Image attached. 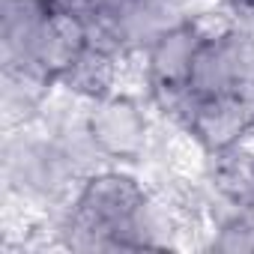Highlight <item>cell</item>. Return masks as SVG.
<instances>
[{
    "label": "cell",
    "instance_id": "6da1fadb",
    "mask_svg": "<svg viewBox=\"0 0 254 254\" xmlns=\"http://www.w3.org/2000/svg\"><path fill=\"white\" fill-rule=\"evenodd\" d=\"M0 165H3V191L15 194L39 212L66 209L84 180L57 138L48 135L39 123L6 129Z\"/></svg>",
    "mask_w": 254,
    "mask_h": 254
},
{
    "label": "cell",
    "instance_id": "7a4b0ae2",
    "mask_svg": "<svg viewBox=\"0 0 254 254\" xmlns=\"http://www.w3.org/2000/svg\"><path fill=\"white\" fill-rule=\"evenodd\" d=\"M87 132L108 165H138L153 150V108L144 96L114 90L87 105Z\"/></svg>",
    "mask_w": 254,
    "mask_h": 254
},
{
    "label": "cell",
    "instance_id": "3957f363",
    "mask_svg": "<svg viewBox=\"0 0 254 254\" xmlns=\"http://www.w3.org/2000/svg\"><path fill=\"white\" fill-rule=\"evenodd\" d=\"M183 129L203 147L206 156L239 147L254 132V105L245 93H221L197 99Z\"/></svg>",
    "mask_w": 254,
    "mask_h": 254
},
{
    "label": "cell",
    "instance_id": "277c9868",
    "mask_svg": "<svg viewBox=\"0 0 254 254\" xmlns=\"http://www.w3.org/2000/svg\"><path fill=\"white\" fill-rule=\"evenodd\" d=\"M203 45V36L197 27L183 18L171 24L147 51H144V69H147V96L153 90H180L189 87V75L194 66V57Z\"/></svg>",
    "mask_w": 254,
    "mask_h": 254
},
{
    "label": "cell",
    "instance_id": "5b68a950",
    "mask_svg": "<svg viewBox=\"0 0 254 254\" xmlns=\"http://www.w3.org/2000/svg\"><path fill=\"white\" fill-rule=\"evenodd\" d=\"M90 48V24L84 12H48L33 39V66L60 81Z\"/></svg>",
    "mask_w": 254,
    "mask_h": 254
},
{
    "label": "cell",
    "instance_id": "8992f818",
    "mask_svg": "<svg viewBox=\"0 0 254 254\" xmlns=\"http://www.w3.org/2000/svg\"><path fill=\"white\" fill-rule=\"evenodd\" d=\"M48 12L51 9H45L42 0H3L0 3V63L3 69H36L33 39Z\"/></svg>",
    "mask_w": 254,
    "mask_h": 254
},
{
    "label": "cell",
    "instance_id": "52a82bcc",
    "mask_svg": "<svg viewBox=\"0 0 254 254\" xmlns=\"http://www.w3.org/2000/svg\"><path fill=\"white\" fill-rule=\"evenodd\" d=\"M203 183L221 203L254 209V150L239 144L206 156Z\"/></svg>",
    "mask_w": 254,
    "mask_h": 254
},
{
    "label": "cell",
    "instance_id": "ba28073f",
    "mask_svg": "<svg viewBox=\"0 0 254 254\" xmlns=\"http://www.w3.org/2000/svg\"><path fill=\"white\" fill-rule=\"evenodd\" d=\"M233 30L218 36V39H203V45L194 57L191 75H189V90L197 99H209V96H221V93H239L242 84H239Z\"/></svg>",
    "mask_w": 254,
    "mask_h": 254
},
{
    "label": "cell",
    "instance_id": "9c48e42d",
    "mask_svg": "<svg viewBox=\"0 0 254 254\" xmlns=\"http://www.w3.org/2000/svg\"><path fill=\"white\" fill-rule=\"evenodd\" d=\"M120 63H123V57L90 45V48L81 54V60H78L57 84H63V87L72 90L75 96L93 102V99L108 96V93L117 90V84H120Z\"/></svg>",
    "mask_w": 254,
    "mask_h": 254
},
{
    "label": "cell",
    "instance_id": "30bf717a",
    "mask_svg": "<svg viewBox=\"0 0 254 254\" xmlns=\"http://www.w3.org/2000/svg\"><path fill=\"white\" fill-rule=\"evenodd\" d=\"M203 248L218 254H254V209L230 206L215 215L203 236Z\"/></svg>",
    "mask_w": 254,
    "mask_h": 254
},
{
    "label": "cell",
    "instance_id": "8fae6325",
    "mask_svg": "<svg viewBox=\"0 0 254 254\" xmlns=\"http://www.w3.org/2000/svg\"><path fill=\"white\" fill-rule=\"evenodd\" d=\"M42 3L51 12H84L87 0H42Z\"/></svg>",
    "mask_w": 254,
    "mask_h": 254
},
{
    "label": "cell",
    "instance_id": "7c38bea8",
    "mask_svg": "<svg viewBox=\"0 0 254 254\" xmlns=\"http://www.w3.org/2000/svg\"><path fill=\"white\" fill-rule=\"evenodd\" d=\"M224 6H230L233 12H248V9H254V0H221Z\"/></svg>",
    "mask_w": 254,
    "mask_h": 254
},
{
    "label": "cell",
    "instance_id": "4fadbf2b",
    "mask_svg": "<svg viewBox=\"0 0 254 254\" xmlns=\"http://www.w3.org/2000/svg\"><path fill=\"white\" fill-rule=\"evenodd\" d=\"M242 93H245V96H248V99H251V105H254V84H251V87H248V90H242Z\"/></svg>",
    "mask_w": 254,
    "mask_h": 254
}]
</instances>
